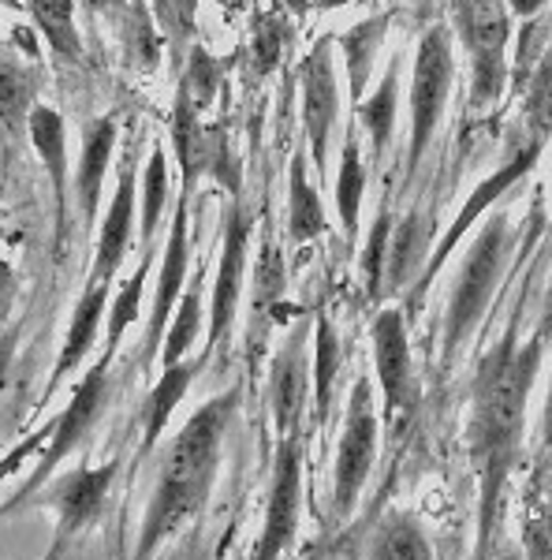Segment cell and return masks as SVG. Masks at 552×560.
<instances>
[{"instance_id": "cell-1", "label": "cell", "mask_w": 552, "mask_h": 560, "mask_svg": "<svg viewBox=\"0 0 552 560\" xmlns=\"http://www.w3.org/2000/svg\"><path fill=\"white\" fill-rule=\"evenodd\" d=\"M545 337L519 340L515 332L501 340L482 359L474 382V415H470V456L478 471V560H489L493 546L496 509L519 459L522 430H527V404L538 377Z\"/></svg>"}, {"instance_id": "cell-2", "label": "cell", "mask_w": 552, "mask_h": 560, "mask_svg": "<svg viewBox=\"0 0 552 560\" xmlns=\"http://www.w3.org/2000/svg\"><path fill=\"white\" fill-rule=\"evenodd\" d=\"M235 404H239L235 388L213 396L172 438L157 475V490H153L146 520H142L134 560H150L161 549V541H168L184 523H191L202 512L205 497L213 490L216 464H221V441L235 415Z\"/></svg>"}, {"instance_id": "cell-3", "label": "cell", "mask_w": 552, "mask_h": 560, "mask_svg": "<svg viewBox=\"0 0 552 560\" xmlns=\"http://www.w3.org/2000/svg\"><path fill=\"white\" fill-rule=\"evenodd\" d=\"M512 250V224L504 213H493L485 221V229L478 232L474 247L467 250V261L451 288L448 314H445V345H441V359L456 363V355L470 345L474 329L482 325L493 292L504 277V261Z\"/></svg>"}, {"instance_id": "cell-4", "label": "cell", "mask_w": 552, "mask_h": 560, "mask_svg": "<svg viewBox=\"0 0 552 560\" xmlns=\"http://www.w3.org/2000/svg\"><path fill=\"white\" fill-rule=\"evenodd\" d=\"M108 363L113 359L102 355L94 366L86 370V377L75 385V393H71V400H68V408L57 415V427H52V438L45 441V448H42V456H38V464H34V471L31 478L20 486V490L12 493V501L4 504V512H15L20 504H26L31 497H38L45 486H49V478L52 471H57L64 459L75 453L79 445L90 438V430L97 427V415H102L105 408V396H108Z\"/></svg>"}, {"instance_id": "cell-5", "label": "cell", "mask_w": 552, "mask_h": 560, "mask_svg": "<svg viewBox=\"0 0 552 560\" xmlns=\"http://www.w3.org/2000/svg\"><path fill=\"white\" fill-rule=\"evenodd\" d=\"M377 459V404L369 377H359L351 388L348 415H343L340 445H337V467H332V509L337 516H351L362 490L369 482Z\"/></svg>"}, {"instance_id": "cell-6", "label": "cell", "mask_w": 552, "mask_h": 560, "mask_svg": "<svg viewBox=\"0 0 552 560\" xmlns=\"http://www.w3.org/2000/svg\"><path fill=\"white\" fill-rule=\"evenodd\" d=\"M451 86V42L445 26L425 31L419 42V57H414V83H411V150H407V173L422 161L430 150L433 135L441 128V116L448 105Z\"/></svg>"}, {"instance_id": "cell-7", "label": "cell", "mask_w": 552, "mask_h": 560, "mask_svg": "<svg viewBox=\"0 0 552 560\" xmlns=\"http://www.w3.org/2000/svg\"><path fill=\"white\" fill-rule=\"evenodd\" d=\"M508 0H459V31L474 60V105H493L508 79Z\"/></svg>"}, {"instance_id": "cell-8", "label": "cell", "mask_w": 552, "mask_h": 560, "mask_svg": "<svg viewBox=\"0 0 552 560\" xmlns=\"http://www.w3.org/2000/svg\"><path fill=\"white\" fill-rule=\"evenodd\" d=\"M298 504H303V433L277 438L273 486H269L266 527H261L255 560H280L298 530Z\"/></svg>"}, {"instance_id": "cell-9", "label": "cell", "mask_w": 552, "mask_h": 560, "mask_svg": "<svg viewBox=\"0 0 552 560\" xmlns=\"http://www.w3.org/2000/svg\"><path fill=\"white\" fill-rule=\"evenodd\" d=\"M538 158H541V139H533L530 147H522L519 153H515V158L508 161V165H501L493 176H485L482 184L474 187V195L467 198V206H463V210H459L456 221H451L448 236L441 240V243H437V250H433V255H430V266H425V273H422L419 284H414V303H419L422 295L433 288V280H437V273H441V269H445V261H448L451 250L459 247V240H463L467 232H470V224H474L478 217H482V213L489 210V206L496 202V198H501L504 191H508V187L519 184V179L527 176L533 165H538Z\"/></svg>"}, {"instance_id": "cell-10", "label": "cell", "mask_w": 552, "mask_h": 560, "mask_svg": "<svg viewBox=\"0 0 552 560\" xmlns=\"http://www.w3.org/2000/svg\"><path fill=\"white\" fill-rule=\"evenodd\" d=\"M247 243H250V217L243 206H232L228 221H224V247H221V266H216V284L210 300V345L205 355L228 337L235 314H239V292H243V273H247Z\"/></svg>"}, {"instance_id": "cell-11", "label": "cell", "mask_w": 552, "mask_h": 560, "mask_svg": "<svg viewBox=\"0 0 552 560\" xmlns=\"http://www.w3.org/2000/svg\"><path fill=\"white\" fill-rule=\"evenodd\" d=\"M187 258H191V236H187V195H184L176 206V217H172V232H168L165 258H161V273H157V292H153V314H150L146 345H142V366L146 370L153 359L161 355L168 322L179 306V295H184Z\"/></svg>"}, {"instance_id": "cell-12", "label": "cell", "mask_w": 552, "mask_h": 560, "mask_svg": "<svg viewBox=\"0 0 552 560\" xmlns=\"http://www.w3.org/2000/svg\"><path fill=\"white\" fill-rule=\"evenodd\" d=\"M374 370L377 385L385 396V415H400L414 404V366H411V345H407V325L396 306L374 314Z\"/></svg>"}, {"instance_id": "cell-13", "label": "cell", "mask_w": 552, "mask_h": 560, "mask_svg": "<svg viewBox=\"0 0 552 560\" xmlns=\"http://www.w3.org/2000/svg\"><path fill=\"white\" fill-rule=\"evenodd\" d=\"M337 116H340V90H337V75H332L329 42H321L303 65V128H306V142H310V158L318 168H325V150H329V135Z\"/></svg>"}, {"instance_id": "cell-14", "label": "cell", "mask_w": 552, "mask_h": 560, "mask_svg": "<svg viewBox=\"0 0 552 560\" xmlns=\"http://www.w3.org/2000/svg\"><path fill=\"white\" fill-rule=\"evenodd\" d=\"M116 475H120V459H108L102 467H79V471L60 478V486H57V509H60L57 549L68 546L79 530H86L90 523L102 516L105 497L113 490Z\"/></svg>"}, {"instance_id": "cell-15", "label": "cell", "mask_w": 552, "mask_h": 560, "mask_svg": "<svg viewBox=\"0 0 552 560\" xmlns=\"http://www.w3.org/2000/svg\"><path fill=\"white\" fill-rule=\"evenodd\" d=\"M306 337L303 329H295L292 337L284 340L273 366V388H269V404H273V422H277V438L284 433H295L298 422H303V408H306V393H314V377L306 374Z\"/></svg>"}, {"instance_id": "cell-16", "label": "cell", "mask_w": 552, "mask_h": 560, "mask_svg": "<svg viewBox=\"0 0 552 560\" xmlns=\"http://www.w3.org/2000/svg\"><path fill=\"white\" fill-rule=\"evenodd\" d=\"M131 229H134V161L128 158L120 168L113 206H108L102 232H97V255H94V277H90V284H108L116 277V269L124 266V255L131 247Z\"/></svg>"}, {"instance_id": "cell-17", "label": "cell", "mask_w": 552, "mask_h": 560, "mask_svg": "<svg viewBox=\"0 0 552 560\" xmlns=\"http://www.w3.org/2000/svg\"><path fill=\"white\" fill-rule=\"evenodd\" d=\"M105 311H108V284H90L83 292V300H79V306H75V314H71L64 348H60V359L49 374V393L64 385L68 377L83 366V359L90 355V351H94Z\"/></svg>"}, {"instance_id": "cell-18", "label": "cell", "mask_w": 552, "mask_h": 560, "mask_svg": "<svg viewBox=\"0 0 552 560\" xmlns=\"http://www.w3.org/2000/svg\"><path fill=\"white\" fill-rule=\"evenodd\" d=\"M430 266V217L407 213L400 224H392V243H388V273L385 292H403L407 284H419V273Z\"/></svg>"}, {"instance_id": "cell-19", "label": "cell", "mask_w": 552, "mask_h": 560, "mask_svg": "<svg viewBox=\"0 0 552 560\" xmlns=\"http://www.w3.org/2000/svg\"><path fill=\"white\" fill-rule=\"evenodd\" d=\"M26 135H31L34 150H38L45 173L52 179V191H57V210H64L68 202V131L64 116L49 105H34L31 120H26Z\"/></svg>"}, {"instance_id": "cell-20", "label": "cell", "mask_w": 552, "mask_h": 560, "mask_svg": "<svg viewBox=\"0 0 552 560\" xmlns=\"http://www.w3.org/2000/svg\"><path fill=\"white\" fill-rule=\"evenodd\" d=\"M205 366V359H195V363H172L161 370L157 385L150 388V400H146V430H142V453H150V448H157L161 433L168 430V419L172 411L179 408V400L187 396V388H191L195 374Z\"/></svg>"}, {"instance_id": "cell-21", "label": "cell", "mask_w": 552, "mask_h": 560, "mask_svg": "<svg viewBox=\"0 0 552 560\" xmlns=\"http://www.w3.org/2000/svg\"><path fill=\"white\" fill-rule=\"evenodd\" d=\"M113 147H116V120L105 116V120H97L86 131L83 165H79V202H83L86 221H94L97 206H102V184L108 173V161H113Z\"/></svg>"}, {"instance_id": "cell-22", "label": "cell", "mask_w": 552, "mask_h": 560, "mask_svg": "<svg viewBox=\"0 0 552 560\" xmlns=\"http://www.w3.org/2000/svg\"><path fill=\"white\" fill-rule=\"evenodd\" d=\"M34 94H38V75L31 65H23L15 52L0 49V124L8 131H20L31 120Z\"/></svg>"}, {"instance_id": "cell-23", "label": "cell", "mask_w": 552, "mask_h": 560, "mask_svg": "<svg viewBox=\"0 0 552 560\" xmlns=\"http://www.w3.org/2000/svg\"><path fill=\"white\" fill-rule=\"evenodd\" d=\"M202 108H198L191 97L179 90L176 94V108H172V142H176V158H179V168H184V187L191 191L195 176L202 173L205 158H210V150H205V135H202Z\"/></svg>"}, {"instance_id": "cell-24", "label": "cell", "mask_w": 552, "mask_h": 560, "mask_svg": "<svg viewBox=\"0 0 552 560\" xmlns=\"http://www.w3.org/2000/svg\"><path fill=\"white\" fill-rule=\"evenodd\" d=\"M369 560H433V546L425 538V527L414 516L385 520L369 538Z\"/></svg>"}, {"instance_id": "cell-25", "label": "cell", "mask_w": 552, "mask_h": 560, "mask_svg": "<svg viewBox=\"0 0 552 560\" xmlns=\"http://www.w3.org/2000/svg\"><path fill=\"white\" fill-rule=\"evenodd\" d=\"M329 229L321 210V198L314 191V184L306 179L303 158L292 161V184H287V236L295 243H310Z\"/></svg>"}, {"instance_id": "cell-26", "label": "cell", "mask_w": 552, "mask_h": 560, "mask_svg": "<svg viewBox=\"0 0 552 560\" xmlns=\"http://www.w3.org/2000/svg\"><path fill=\"white\" fill-rule=\"evenodd\" d=\"M337 374H340L337 325L325 318V314H318V322H314V415H318V422L329 419Z\"/></svg>"}, {"instance_id": "cell-27", "label": "cell", "mask_w": 552, "mask_h": 560, "mask_svg": "<svg viewBox=\"0 0 552 560\" xmlns=\"http://www.w3.org/2000/svg\"><path fill=\"white\" fill-rule=\"evenodd\" d=\"M198 332H202V277H195V284L179 295V306L165 332V345H161V366L184 363V355L191 351Z\"/></svg>"}, {"instance_id": "cell-28", "label": "cell", "mask_w": 552, "mask_h": 560, "mask_svg": "<svg viewBox=\"0 0 552 560\" xmlns=\"http://www.w3.org/2000/svg\"><path fill=\"white\" fill-rule=\"evenodd\" d=\"M31 15L57 57H83V42H79L75 31V4L71 0H31Z\"/></svg>"}, {"instance_id": "cell-29", "label": "cell", "mask_w": 552, "mask_h": 560, "mask_svg": "<svg viewBox=\"0 0 552 560\" xmlns=\"http://www.w3.org/2000/svg\"><path fill=\"white\" fill-rule=\"evenodd\" d=\"M146 277H150V247L142 250L139 269H134L128 284H124L120 292H116L113 306H108V325H105V351H102V355L113 359V355H116V348H120V340H124V332H128L131 325L139 322V314H142V288H146Z\"/></svg>"}, {"instance_id": "cell-30", "label": "cell", "mask_w": 552, "mask_h": 560, "mask_svg": "<svg viewBox=\"0 0 552 560\" xmlns=\"http://www.w3.org/2000/svg\"><path fill=\"white\" fill-rule=\"evenodd\" d=\"M396 86H400V79H396V65L385 71L381 86L374 90V94H366L362 102L355 105L359 108V120L362 128L369 131V142H374V158H381L388 139H392V124H396Z\"/></svg>"}, {"instance_id": "cell-31", "label": "cell", "mask_w": 552, "mask_h": 560, "mask_svg": "<svg viewBox=\"0 0 552 560\" xmlns=\"http://www.w3.org/2000/svg\"><path fill=\"white\" fill-rule=\"evenodd\" d=\"M385 26H388L385 20H369V23L355 26V31L340 42L343 52H348V75H351V97H355V105L366 97L369 68H374V57L385 42Z\"/></svg>"}, {"instance_id": "cell-32", "label": "cell", "mask_w": 552, "mask_h": 560, "mask_svg": "<svg viewBox=\"0 0 552 560\" xmlns=\"http://www.w3.org/2000/svg\"><path fill=\"white\" fill-rule=\"evenodd\" d=\"M362 195H366V165H362V158H359L355 135H348L343 158H340V179H337V210H340V221H343V232H348V236L359 232Z\"/></svg>"}, {"instance_id": "cell-33", "label": "cell", "mask_w": 552, "mask_h": 560, "mask_svg": "<svg viewBox=\"0 0 552 560\" xmlns=\"http://www.w3.org/2000/svg\"><path fill=\"white\" fill-rule=\"evenodd\" d=\"M165 198H168V161H165V150L157 147L150 153L146 176H142V247H150L153 236H157Z\"/></svg>"}, {"instance_id": "cell-34", "label": "cell", "mask_w": 552, "mask_h": 560, "mask_svg": "<svg viewBox=\"0 0 552 560\" xmlns=\"http://www.w3.org/2000/svg\"><path fill=\"white\" fill-rule=\"evenodd\" d=\"M388 243H392V221L388 213H377L374 229H369L366 250H362V277H366V292L385 295V273H388Z\"/></svg>"}, {"instance_id": "cell-35", "label": "cell", "mask_w": 552, "mask_h": 560, "mask_svg": "<svg viewBox=\"0 0 552 560\" xmlns=\"http://www.w3.org/2000/svg\"><path fill=\"white\" fill-rule=\"evenodd\" d=\"M284 292V261H280L277 243H266L255 266V314H266Z\"/></svg>"}, {"instance_id": "cell-36", "label": "cell", "mask_w": 552, "mask_h": 560, "mask_svg": "<svg viewBox=\"0 0 552 560\" xmlns=\"http://www.w3.org/2000/svg\"><path fill=\"white\" fill-rule=\"evenodd\" d=\"M216 83H221V71H216L213 57L205 49H195L191 52V65H187V75H184V94L191 97L198 108H205L213 102L216 94Z\"/></svg>"}, {"instance_id": "cell-37", "label": "cell", "mask_w": 552, "mask_h": 560, "mask_svg": "<svg viewBox=\"0 0 552 560\" xmlns=\"http://www.w3.org/2000/svg\"><path fill=\"white\" fill-rule=\"evenodd\" d=\"M527 108H530V120L533 124H549L552 116V45L545 49V57L538 60L527 90Z\"/></svg>"}, {"instance_id": "cell-38", "label": "cell", "mask_w": 552, "mask_h": 560, "mask_svg": "<svg viewBox=\"0 0 552 560\" xmlns=\"http://www.w3.org/2000/svg\"><path fill=\"white\" fill-rule=\"evenodd\" d=\"M277 60H280V31L273 20H261L255 31V68L261 75H269L277 68Z\"/></svg>"}, {"instance_id": "cell-39", "label": "cell", "mask_w": 552, "mask_h": 560, "mask_svg": "<svg viewBox=\"0 0 552 560\" xmlns=\"http://www.w3.org/2000/svg\"><path fill=\"white\" fill-rule=\"evenodd\" d=\"M52 427H57V419H49L42 430H34L31 438L23 441V445H15L12 453H8L4 459H0V482H4L8 475H15V471H20V467H23V459L31 456V453H42V448H45V441L52 438Z\"/></svg>"}, {"instance_id": "cell-40", "label": "cell", "mask_w": 552, "mask_h": 560, "mask_svg": "<svg viewBox=\"0 0 552 560\" xmlns=\"http://www.w3.org/2000/svg\"><path fill=\"white\" fill-rule=\"evenodd\" d=\"M15 348H20V329H0V400L8 393V374H12V363H15Z\"/></svg>"}, {"instance_id": "cell-41", "label": "cell", "mask_w": 552, "mask_h": 560, "mask_svg": "<svg viewBox=\"0 0 552 560\" xmlns=\"http://www.w3.org/2000/svg\"><path fill=\"white\" fill-rule=\"evenodd\" d=\"M15 303V273L4 258H0V329H8V314Z\"/></svg>"}, {"instance_id": "cell-42", "label": "cell", "mask_w": 552, "mask_h": 560, "mask_svg": "<svg viewBox=\"0 0 552 560\" xmlns=\"http://www.w3.org/2000/svg\"><path fill=\"white\" fill-rule=\"evenodd\" d=\"M508 4H512V12H515V15L530 20V15H538V8H545L549 0H508Z\"/></svg>"}, {"instance_id": "cell-43", "label": "cell", "mask_w": 552, "mask_h": 560, "mask_svg": "<svg viewBox=\"0 0 552 560\" xmlns=\"http://www.w3.org/2000/svg\"><path fill=\"white\" fill-rule=\"evenodd\" d=\"M541 438H545V448H552V388L545 400V415H541Z\"/></svg>"}]
</instances>
